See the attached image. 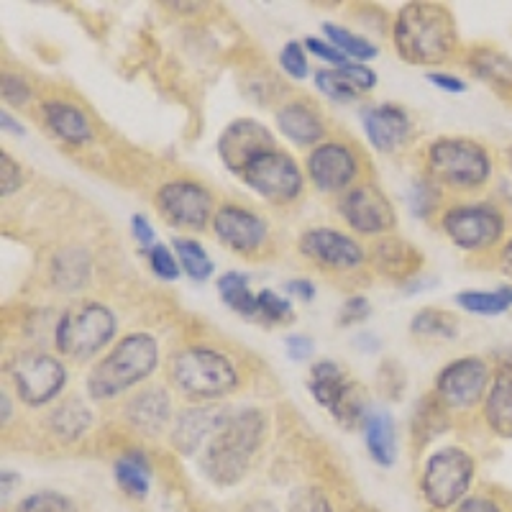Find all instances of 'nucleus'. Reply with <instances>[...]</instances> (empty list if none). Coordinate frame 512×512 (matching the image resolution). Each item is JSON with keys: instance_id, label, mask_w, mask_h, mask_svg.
Here are the masks:
<instances>
[{"instance_id": "nucleus-9", "label": "nucleus", "mask_w": 512, "mask_h": 512, "mask_svg": "<svg viewBox=\"0 0 512 512\" xmlns=\"http://www.w3.org/2000/svg\"><path fill=\"white\" fill-rule=\"evenodd\" d=\"M441 231L461 251H489L507 233L502 210L489 203L454 205L441 213Z\"/></svg>"}, {"instance_id": "nucleus-21", "label": "nucleus", "mask_w": 512, "mask_h": 512, "mask_svg": "<svg viewBox=\"0 0 512 512\" xmlns=\"http://www.w3.org/2000/svg\"><path fill=\"white\" fill-rule=\"evenodd\" d=\"M274 123H277L282 139L295 146H313L315 149L318 144H323V136H326V123L308 100H290V103L280 105L274 113Z\"/></svg>"}, {"instance_id": "nucleus-60", "label": "nucleus", "mask_w": 512, "mask_h": 512, "mask_svg": "<svg viewBox=\"0 0 512 512\" xmlns=\"http://www.w3.org/2000/svg\"><path fill=\"white\" fill-rule=\"evenodd\" d=\"M0 400H3V425H8L13 415V405H11V397H8V390L0 392Z\"/></svg>"}, {"instance_id": "nucleus-59", "label": "nucleus", "mask_w": 512, "mask_h": 512, "mask_svg": "<svg viewBox=\"0 0 512 512\" xmlns=\"http://www.w3.org/2000/svg\"><path fill=\"white\" fill-rule=\"evenodd\" d=\"M18 484V474L16 472H3V502L8 505V500H11V492L16 489Z\"/></svg>"}, {"instance_id": "nucleus-37", "label": "nucleus", "mask_w": 512, "mask_h": 512, "mask_svg": "<svg viewBox=\"0 0 512 512\" xmlns=\"http://www.w3.org/2000/svg\"><path fill=\"white\" fill-rule=\"evenodd\" d=\"M11 512H77V505L72 497L62 495L57 489H39L16 502Z\"/></svg>"}, {"instance_id": "nucleus-36", "label": "nucleus", "mask_w": 512, "mask_h": 512, "mask_svg": "<svg viewBox=\"0 0 512 512\" xmlns=\"http://www.w3.org/2000/svg\"><path fill=\"white\" fill-rule=\"evenodd\" d=\"M410 331L415 336H433V338H456V331H459V323L451 313L446 310H438V308H423L413 315L410 320Z\"/></svg>"}, {"instance_id": "nucleus-11", "label": "nucleus", "mask_w": 512, "mask_h": 512, "mask_svg": "<svg viewBox=\"0 0 512 512\" xmlns=\"http://www.w3.org/2000/svg\"><path fill=\"white\" fill-rule=\"evenodd\" d=\"M157 213L172 228L180 231H203L213 223L216 208L213 195L205 185L195 180H169L154 195Z\"/></svg>"}, {"instance_id": "nucleus-7", "label": "nucleus", "mask_w": 512, "mask_h": 512, "mask_svg": "<svg viewBox=\"0 0 512 512\" xmlns=\"http://www.w3.org/2000/svg\"><path fill=\"white\" fill-rule=\"evenodd\" d=\"M477 474V461L461 446L436 448L423 464L420 495L433 510H451L469 497Z\"/></svg>"}, {"instance_id": "nucleus-25", "label": "nucleus", "mask_w": 512, "mask_h": 512, "mask_svg": "<svg viewBox=\"0 0 512 512\" xmlns=\"http://www.w3.org/2000/svg\"><path fill=\"white\" fill-rule=\"evenodd\" d=\"M361 428H364V443H367V451L374 459V464L382 466V469H390L397 456L395 418L390 415V410H369L367 420H364Z\"/></svg>"}, {"instance_id": "nucleus-54", "label": "nucleus", "mask_w": 512, "mask_h": 512, "mask_svg": "<svg viewBox=\"0 0 512 512\" xmlns=\"http://www.w3.org/2000/svg\"><path fill=\"white\" fill-rule=\"evenodd\" d=\"M0 126H3V131H11V134H16V136H24L26 134L24 123H18L16 118H13L8 111L0 113Z\"/></svg>"}, {"instance_id": "nucleus-1", "label": "nucleus", "mask_w": 512, "mask_h": 512, "mask_svg": "<svg viewBox=\"0 0 512 512\" xmlns=\"http://www.w3.org/2000/svg\"><path fill=\"white\" fill-rule=\"evenodd\" d=\"M392 41L402 59L415 67H433L454 57L459 49L454 13L441 3H405L397 11Z\"/></svg>"}, {"instance_id": "nucleus-45", "label": "nucleus", "mask_w": 512, "mask_h": 512, "mask_svg": "<svg viewBox=\"0 0 512 512\" xmlns=\"http://www.w3.org/2000/svg\"><path fill=\"white\" fill-rule=\"evenodd\" d=\"M31 85L26 77H21L18 72H3V100L11 103L13 108H21L31 100Z\"/></svg>"}, {"instance_id": "nucleus-3", "label": "nucleus", "mask_w": 512, "mask_h": 512, "mask_svg": "<svg viewBox=\"0 0 512 512\" xmlns=\"http://www.w3.org/2000/svg\"><path fill=\"white\" fill-rule=\"evenodd\" d=\"M159 367V344L152 333L136 331L118 338L111 351L93 364L85 387L90 400H113L152 377Z\"/></svg>"}, {"instance_id": "nucleus-19", "label": "nucleus", "mask_w": 512, "mask_h": 512, "mask_svg": "<svg viewBox=\"0 0 512 512\" xmlns=\"http://www.w3.org/2000/svg\"><path fill=\"white\" fill-rule=\"evenodd\" d=\"M359 118L367 141L379 154L397 152L413 136V121H410V113L402 105H369L359 113Z\"/></svg>"}, {"instance_id": "nucleus-47", "label": "nucleus", "mask_w": 512, "mask_h": 512, "mask_svg": "<svg viewBox=\"0 0 512 512\" xmlns=\"http://www.w3.org/2000/svg\"><path fill=\"white\" fill-rule=\"evenodd\" d=\"M369 313H372V305H369L367 297H349V300L341 305V310H338V326H354V323H361L364 318H369Z\"/></svg>"}, {"instance_id": "nucleus-35", "label": "nucleus", "mask_w": 512, "mask_h": 512, "mask_svg": "<svg viewBox=\"0 0 512 512\" xmlns=\"http://www.w3.org/2000/svg\"><path fill=\"white\" fill-rule=\"evenodd\" d=\"M323 31H326L328 41H331L333 47H336L341 54H346L351 62H369V59H374L379 54V49L374 47L372 41L354 34V31H349L346 26H338V24H331V21H326V24H323Z\"/></svg>"}, {"instance_id": "nucleus-14", "label": "nucleus", "mask_w": 512, "mask_h": 512, "mask_svg": "<svg viewBox=\"0 0 512 512\" xmlns=\"http://www.w3.org/2000/svg\"><path fill=\"white\" fill-rule=\"evenodd\" d=\"M305 175L326 195L349 192L356 175H359V159H356L354 149L344 141H323L308 154Z\"/></svg>"}, {"instance_id": "nucleus-22", "label": "nucleus", "mask_w": 512, "mask_h": 512, "mask_svg": "<svg viewBox=\"0 0 512 512\" xmlns=\"http://www.w3.org/2000/svg\"><path fill=\"white\" fill-rule=\"evenodd\" d=\"M41 116H44V123L49 126V131L57 139L67 141V144L82 146L95 139L93 123H90L88 113L82 111L80 105L70 103V100H47V103L41 105Z\"/></svg>"}, {"instance_id": "nucleus-15", "label": "nucleus", "mask_w": 512, "mask_h": 512, "mask_svg": "<svg viewBox=\"0 0 512 512\" xmlns=\"http://www.w3.org/2000/svg\"><path fill=\"white\" fill-rule=\"evenodd\" d=\"M274 146H277V139H274V134L262 121H256V118H236L218 136L216 152L221 157L223 167L231 175L241 177V172H244V167L251 159L259 157L267 149H274Z\"/></svg>"}, {"instance_id": "nucleus-5", "label": "nucleus", "mask_w": 512, "mask_h": 512, "mask_svg": "<svg viewBox=\"0 0 512 512\" xmlns=\"http://www.w3.org/2000/svg\"><path fill=\"white\" fill-rule=\"evenodd\" d=\"M118 333V318L108 305L75 303L59 315L54 326V346L62 356L75 361H88L113 344Z\"/></svg>"}, {"instance_id": "nucleus-46", "label": "nucleus", "mask_w": 512, "mask_h": 512, "mask_svg": "<svg viewBox=\"0 0 512 512\" xmlns=\"http://www.w3.org/2000/svg\"><path fill=\"white\" fill-rule=\"evenodd\" d=\"M338 75L344 77L349 85H354L356 90H374L377 88V72L372 70V67H367V64L361 62H349L344 64V67H338Z\"/></svg>"}, {"instance_id": "nucleus-29", "label": "nucleus", "mask_w": 512, "mask_h": 512, "mask_svg": "<svg viewBox=\"0 0 512 512\" xmlns=\"http://www.w3.org/2000/svg\"><path fill=\"white\" fill-rule=\"evenodd\" d=\"M349 377H346L344 367L336 364L331 359L315 361L313 369H310V395L318 402L320 408L331 410V405L336 402V397L341 395V390L346 387Z\"/></svg>"}, {"instance_id": "nucleus-33", "label": "nucleus", "mask_w": 512, "mask_h": 512, "mask_svg": "<svg viewBox=\"0 0 512 512\" xmlns=\"http://www.w3.org/2000/svg\"><path fill=\"white\" fill-rule=\"evenodd\" d=\"M454 300L464 313L492 318L512 308V285H502L497 290H464Z\"/></svg>"}, {"instance_id": "nucleus-13", "label": "nucleus", "mask_w": 512, "mask_h": 512, "mask_svg": "<svg viewBox=\"0 0 512 512\" xmlns=\"http://www.w3.org/2000/svg\"><path fill=\"white\" fill-rule=\"evenodd\" d=\"M338 213L359 236H382L395 228V208L374 185H356L338 200Z\"/></svg>"}, {"instance_id": "nucleus-6", "label": "nucleus", "mask_w": 512, "mask_h": 512, "mask_svg": "<svg viewBox=\"0 0 512 512\" xmlns=\"http://www.w3.org/2000/svg\"><path fill=\"white\" fill-rule=\"evenodd\" d=\"M428 175L454 190H479L492 177V157L484 144L464 136H441L425 152Z\"/></svg>"}, {"instance_id": "nucleus-44", "label": "nucleus", "mask_w": 512, "mask_h": 512, "mask_svg": "<svg viewBox=\"0 0 512 512\" xmlns=\"http://www.w3.org/2000/svg\"><path fill=\"white\" fill-rule=\"evenodd\" d=\"M26 182V172L24 167L16 162L8 152H0V192H3V198H11L16 195Z\"/></svg>"}, {"instance_id": "nucleus-43", "label": "nucleus", "mask_w": 512, "mask_h": 512, "mask_svg": "<svg viewBox=\"0 0 512 512\" xmlns=\"http://www.w3.org/2000/svg\"><path fill=\"white\" fill-rule=\"evenodd\" d=\"M287 512H333L331 502L315 487H300L290 495Z\"/></svg>"}, {"instance_id": "nucleus-42", "label": "nucleus", "mask_w": 512, "mask_h": 512, "mask_svg": "<svg viewBox=\"0 0 512 512\" xmlns=\"http://www.w3.org/2000/svg\"><path fill=\"white\" fill-rule=\"evenodd\" d=\"M280 67L292 80H305L310 75L308 54H305L303 41H287L285 47L280 49Z\"/></svg>"}, {"instance_id": "nucleus-51", "label": "nucleus", "mask_w": 512, "mask_h": 512, "mask_svg": "<svg viewBox=\"0 0 512 512\" xmlns=\"http://www.w3.org/2000/svg\"><path fill=\"white\" fill-rule=\"evenodd\" d=\"M454 512H505L502 502L489 495H469L456 505Z\"/></svg>"}, {"instance_id": "nucleus-31", "label": "nucleus", "mask_w": 512, "mask_h": 512, "mask_svg": "<svg viewBox=\"0 0 512 512\" xmlns=\"http://www.w3.org/2000/svg\"><path fill=\"white\" fill-rule=\"evenodd\" d=\"M369 410H372V408H369L367 390H364L359 382L349 379V382H346V387L341 390V395L336 397V402H333L328 413L333 415V420H336L338 425H344V428H349V431H351V428H359V425H364Z\"/></svg>"}, {"instance_id": "nucleus-17", "label": "nucleus", "mask_w": 512, "mask_h": 512, "mask_svg": "<svg viewBox=\"0 0 512 512\" xmlns=\"http://www.w3.org/2000/svg\"><path fill=\"white\" fill-rule=\"evenodd\" d=\"M210 228L216 233V239L236 254H256L269 239L267 221L244 205L228 203L216 208Z\"/></svg>"}, {"instance_id": "nucleus-10", "label": "nucleus", "mask_w": 512, "mask_h": 512, "mask_svg": "<svg viewBox=\"0 0 512 512\" xmlns=\"http://www.w3.org/2000/svg\"><path fill=\"white\" fill-rule=\"evenodd\" d=\"M11 379L18 400L29 408H44L67 387V367L52 354L26 351L11 361Z\"/></svg>"}, {"instance_id": "nucleus-40", "label": "nucleus", "mask_w": 512, "mask_h": 512, "mask_svg": "<svg viewBox=\"0 0 512 512\" xmlns=\"http://www.w3.org/2000/svg\"><path fill=\"white\" fill-rule=\"evenodd\" d=\"M313 82L315 88H318V93H323L328 100H333V103H351V100L359 98V90H356L354 85H349L336 70H318L315 72Z\"/></svg>"}, {"instance_id": "nucleus-52", "label": "nucleus", "mask_w": 512, "mask_h": 512, "mask_svg": "<svg viewBox=\"0 0 512 512\" xmlns=\"http://www.w3.org/2000/svg\"><path fill=\"white\" fill-rule=\"evenodd\" d=\"M425 80L431 82V85H436L441 93L448 95H461L466 90V80H461V77L456 75H448V72H428Z\"/></svg>"}, {"instance_id": "nucleus-26", "label": "nucleus", "mask_w": 512, "mask_h": 512, "mask_svg": "<svg viewBox=\"0 0 512 512\" xmlns=\"http://www.w3.org/2000/svg\"><path fill=\"white\" fill-rule=\"evenodd\" d=\"M466 67L500 95H512V57L505 52L495 47H474L466 57Z\"/></svg>"}, {"instance_id": "nucleus-20", "label": "nucleus", "mask_w": 512, "mask_h": 512, "mask_svg": "<svg viewBox=\"0 0 512 512\" xmlns=\"http://www.w3.org/2000/svg\"><path fill=\"white\" fill-rule=\"evenodd\" d=\"M123 418L141 436H159L169 425V420H172V397L159 384L144 387V390H139L126 402Z\"/></svg>"}, {"instance_id": "nucleus-2", "label": "nucleus", "mask_w": 512, "mask_h": 512, "mask_svg": "<svg viewBox=\"0 0 512 512\" xmlns=\"http://www.w3.org/2000/svg\"><path fill=\"white\" fill-rule=\"evenodd\" d=\"M267 436V415L259 408H241L228 415L218 433L205 443L200 472L218 487H233L249 474L251 459Z\"/></svg>"}, {"instance_id": "nucleus-48", "label": "nucleus", "mask_w": 512, "mask_h": 512, "mask_svg": "<svg viewBox=\"0 0 512 512\" xmlns=\"http://www.w3.org/2000/svg\"><path fill=\"white\" fill-rule=\"evenodd\" d=\"M303 44H305V49H308V52H313V57H318V59H323V62L333 64L336 70H338V67H344V64L351 62L346 54H341L336 47H333L331 41H323V39H318V36H308Z\"/></svg>"}, {"instance_id": "nucleus-34", "label": "nucleus", "mask_w": 512, "mask_h": 512, "mask_svg": "<svg viewBox=\"0 0 512 512\" xmlns=\"http://www.w3.org/2000/svg\"><path fill=\"white\" fill-rule=\"evenodd\" d=\"M172 251L177 254V262H180L182 272L195 282H205L208 277H213L216 272V264L208 256L205 246L198 239H175L172 241Z\"/></svg>"}, {"instance_id": "nucleus-49", "label": "nucleus", "mask_w": 512, "mask_h": 512, "mask_svg": "<svg viewBox=\"0 0 512 512\" xmlns=\"http://www.w3.org/2000/svg\"><path fill=\"white\" fill-rule=\"evenodd\" d=\"M131 233H134L136 244L144 251L154 249V246L159 244L157 231H154V226L149 223V218H146L144 213H134V216H131Z\"/></svg>"}, {"instance_id": "nucleus-4", "label": "nucleus", "mask_w": 512, "mask_h": 512, "mask_svg": "<svg viewBox=\"0 0 512 512\" xmlns=\"http://www.w3.org/2000/svg\"><path fill=\"white\" fill-rule=\"evenodd\" d=\"M169 382L195 402H213L239 390L241 374L223 351L210 346H185L169 356Z\"/></svg>"}, {"instance_id": "nucleus-23", "label": "nucleus", "mask_w": 512, "mask_h": 512, "mask_svg": "<svg viewBox=\"0 0 512 512\" xmlns=\"http://www.w3.org/2000/svg\"><path fill=\"white\" fill-rule=\"evenodd\" d=\"M482 405L489 431L502 441H512V364H502L492 372Z\"/></svg>"}, {"instance_id": "nucleus-61", "label": "nucleus", "mask_w": 512, "mask_h": 512, "mask_svg": "<svg viewBox=\"0 0 512 512\" xmlns=\"http://www.w3.org/2000/svg\"><path fill=\"white\" fill-rule=\"evenodd\" d=\"M505 162H507V167L512 169V144L505 149Z\"/></svg>"}, {"instance_id": "nucleus-56", "label": "nucleus", "mask_w": 512, "mask_h": 512, "mask_svg": "<svg viewBox=\"0 0 512 512\" xmlns=\"http://www.w3.org/2000/svg\"><path fill=\"white\" fill-rule=\"evenodd\" d=\"M438 285V280H425V277H413V280L408 282V285H405V292H410V295H413V292H423V290H431V287H436Z\"/></svg>"}, {"instance_id": "nucleus-50", "label": "nucleus", "mask_w": 512, "mask_h": 512, "mask_svg": "<svg viewBox=\"0 0 512 512\" xmlns=\"http://www.w3.org/2000/svg\"><path fill=\"white\" fill-rule=\"evenodd\" d=\"M285 349L292 361H305L313 356L315 346H313V338H310L308 333H290V336L285 338Z\"/></svg>"}, {"instance_id": "nucleus-32", "label": "nucleus", "mask_w": 512, "mask_h": 512, "mask_svg": "<svg viewBox=\"0 0 512 512\" xmlns=\"http://www.w3.org/2000/svg\"><path fill=\"white\" fill-rule=\"evenodd\" d=\"M216 287L221 300L233 313H239L241 318H256V292H251L249 274L231 269L218 277Z\"/></svg>"}, {"instance_id": "nucleus-8", "label": "nucleus", "mask_w": 512, "mask_h": 512, "mask_svg": "<svg viewBox=\"0 0 512 512\" xmlns=\"http://www.w3.org/2000/svg\"><path fill=\"white\" fill-rule=\"evenodd\" d=\"M241 180L249 190H254L259 198L269 200L274 205L295 203L305 190V175L297 159L287 154L285 149L274 146L259 157L251 159L241 172Z\"/></svg>"}, {"instance_id": "nucleus-16", "label": "nucleus", "mask_w": 512, "mask_h": 512, "mask_svg": "<svg viewBox=\"0 0 512 512\" xmlns=\"http://www.w3.org/2000/svg\"><path fill=\"white\" fill-rule=\"evenodd\" d=\"M300 254L318 267L349 272L367 262V249L338 228H310L300 236Z\"/></svg>"}, {"instance_id": "nucleus-12", "label": "nucleus", "mask_w": 512, "mask_h": 512, "mask_svg": "<svg viewBox=\"0 0 512 512\" xmlns=\"http://www.w3.org/2000/svg\"><path fill=\"white\" fill-rule=\"evenodd\" d=\"M492 369L482 356H461L448 361L436 374V400L448 410H472L487 397Z\"/></svg>"}, {"instance_id": "nucleus-18", "label": "nucleus", "mask_w": 512, "mask_h": 512, "mask_svg": "<svg viewBox=\"0 0 512 512\" xmlns=\"http://www.w3.org/2000/svg\"><path fill=\"white\" fill-rule=\"evenodd\" d=\"M231 410L213 405V402H203V405H187L185 410L175 415L172 420V431H169V443L177 454L195 456L203 451L205 443L216 436L218 428L228 420Z\"/></svg>"}, {"instance_id": "nucleus-58", "label": "nucleus", "mask_w": 512, "mask_h": 512, "mask_svg": "<svg viewBox=\"0 0 512 512\" xmlns=\"http://www.w3.org/2000/svg\"><path fill=\"white\" fill-rule=\"evenodd\" d=\"M354 346H356V349H364V351H377L379 349V338H374L372 333H361V336H356Z\"/></svg>"}, {"instance_id": "nucleus-24", "label": "nucleus", "mask_w": 512, "mask_h": 512, "mask_svg": "<svg viewBox=\"0 0 512 512\" xmlns=\"http://www.w3.org/2000/svg\"><path fill=\"white\" fill-rule=\"evenodd\" d=\"M379 272L395 280H413L423 267V254L413 244L402 239H382L372 251Z\"/></svg>"}, {"instance_id": "nucleus-39", "label": "nucleus", "mask_w": 512, "mask_h": 512, "mask_svg": "<svg viewBox=\"0 0 512 512\" xmlns=\"http://www.w3.org/2000/svg\"><path fill=\"white\" fill-rule=\"evenodd\" d=\"M256 318L267 320V323H290L292 320V303L287 297L277 295L274 290L264 287L256 292Z\"/></svg>"}, {"instance_id": "nucleus-55", "label": "nucleus", "mask_w": 512, "mask_h": 512, "mask_svg": "<svg viewBox=\"0 0 512 512\" xmlns=\"http://www.w3.org/2000/svg\"><path fill=\"white\" fill-rule=\"evenodd\" d=\"M500 269L505 277H510L512 280V236L505 241V246H502L500 251Z\"/></svg>"}, {"instance_id": "nucleus-53", "label": "nucleus", "mask_w": 512, "mask_h": 512, "mask_svg": "<svg viewBox=\"0 0 512 512\" xmlns=\"http://www.w3.org/2000/svg\"><path fill=\"white\" fill-rule=\"evenodd\" d=\"M287 295L297 297V300H303V303H310L315 297V285L310 280H303V277H297V280H290L285 285Z\"/></svg>"}, {"instance_id": "nucleus-41", "label": "nucleus", "mask_w": 512, "mask_h": 512, "mask_svg": "<svg viewBox=\"0 0 512 512\" xmlns=\"http://www.w3.org/2000/svg\"><path fill=\"white\" fill-rule=\"evenodd\" d=\"M146 262H149V269L154 272V277H159L162 282L180 280L182 267L177 262V254L167 244H157L154 249L146 251Z\"/></svg>"}, {"instance_id": "nucleus-28", "label": "nucleus", "mask_w": 512, "mask_h": 512, "mask_svg": "<svg viewBox=\"0 0 512 512\" xmlns=\"http://www.w3.org/2000/svg\"><path fill=\"white\" fill-rule=\"evenodd\" d=\"M113 477L118 487L134 500H144L152 487V464L141 448H128L126 454L113 461Z\"/></svg>"}, {"instance_id": "nucleus-57", "label": "nucleus", "mask_w": 512, "mask_h": 512, "mask_svg": "<svg viewBox=\"0 0 512 512\" xmlns=\"http://www.w3.org/2000/svg\"><path fill=\"white\" fill-rule=\"evenodd\" d=\"M239 512H280V510H277V505L269 500H254V502H249V505L241 507Z\"/></svg>"}, {"instance_id": "nucleus-30", "label": "nucleus", "mask_w": 512, "mask_h": 512, "mask_svg": "<svg viewBox=\"0 0 512 512\" xmlns=\"http://www.w3.org/2000/svg\"><path fill=\"white\" fill-rule=\"evenodd\" d=\"M52 280L59 290L75 292L90 280V256L82 249H64L52 259Z\"/></svg>"}, {"instance_id": "nucleus-27", "label": "nucleus", "mask_w": 512, "mask_h": 512, "mask_svg": "<svg viewBox=\"0 0 512 512\" xmlns=\"http://www.w3.org/2000/svg\"><path fill=\"white\" fill-rule=\"evenodd\" d=\"M49 431L59 438L62 443L80 441L88 428L93 425V410L82 397H67V400L57 402L49 413Z\"/></svg>"}, {"instance_id": "nucleus-38", "label": "nucleus", "mask_w": 512, "mask_h": 512, "mask_svg": "<svg viewBox=\"0 0 512 512\" xmlns=\"http://www.w3.org/2000/svg\"><path fill=\"white\" fill-rule=\"evenodd\" d=\"M438 203H441V190H438L433 177H423L415 180L408 190V205L413 210V216L431 218L436 213Z\"/></svg>"}]
</instances>
